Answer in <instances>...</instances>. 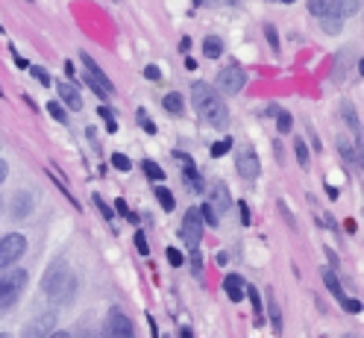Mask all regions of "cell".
<instances>
[{
    "instance_id": "cell-38",
    "label": "cell",
    "mask_w": 364,
    "mask_h": 338,
    "mask_svg": "<svg viewBox=\"0 0 364 338\" xmlns=\"http://www.w3.org/2000/svg\"><path fill=\"white\" fill-rule=\"evenodd\" d=\"M135 247H139V253H141V256H147V253H150V244H147L144 233H135Z\"/></svg>"
},
{
    "instance_id": "cell-31",
    "label": "cell",
    "mask_w": 364,
    "mask_h": 338,
    "mask_svg": "<svg viewBox=\"0 0 364 338\" xmlns=\"http://www.w3.org/2000/svg\"><path fill=\"white\" fill-rule=\"evenodd\" d=\"M321 24H323L326 33H341V15H335V18L323 15V18H321Z\"/></svg>"
},
{
    "instance_id": "cell-12",
    "label": "cell",
    "mask_w": 364,
    "mask_h": 338,
    "mask_svg": "<svg viewBox=\"0 0 364 338\" xmlns=\"http://www.w3.org/2000/svg\"><path fill=\"white\" fill-rule=\"evenodd\" d=\"M56 88H59V97H62V103H65L68 109H74V112L82 109V95H80V88H77L74 83H59Z\"/></svg>"
},
{
    "instance_id": "cell-17",
    "label": "cell",
    "mask_w": 364,
    "mask_h": 338,
    "mask_svg": "<svg viewBox=\"0 0 364 338\" xmlns=\"http://www.w3.org/2000/svg\"><path fill=\"white\" fill-rule=\"evenodd\" d=\"M165 112H171V115H182L186 112V97L182 95H176V92H171V95H165Z\"/></svg>"
},
{
    "instance_id": "cell-27",
    "label": "cell",
    "mask_w": 364,
    "mask_h": 338,
    "mask_svg": "<svg viewBox=\"0 0 364 338\" xmlns=\"http://www.w3.org/2000/svg\"><path fill=\"white\" fill-rule=\"evenodd\" d=\"M294 153H297L300 168H309V147H306V142H303V139L294 142Z\"/></svg>"
},
{
    "instance_id": "cell-53",
    "label": "cell",
    "mask_w": 364,
    "mask_h": 338,
    "mask_svg": "<svg viewBox=\"0 0 364 338\" xmlns=\"http://www.w3.org/2000/svg\"><path fill=\"white\" fill-rule=\"evenodd\" d=\"M0 33H4V27H0Z\"/></svg>"
},
{
    "instance_id": "cell-40",
    "label": "cell",
    "mask_w": 364,
    "mask_h": 338,
    "mask_svg": "<svg viewBox=\"0 0 364 338\" xmlns=\"http://www.w3.org/2000/svg\"><path fill=\"white\" fill-rule=\"evenodd\" d=\"M341 306H344L347 312H353V315H358V312H361V300H350V297H347V300L341 303Z\"/></svg>"
},
{
    "instance_id": "cell-13",
    "label": "cell",
    "mask_w": 364,
    "mask_h": 338,
    "mask_svg": "<svg viewBox=\"0 0 364 338\" xmlns=\"http://www.w3.org/2000/svg\"><path fill=\"white\" fill-rule=\"evenodd\" d=\"M209 206H212L218 215L232 206V197H230V191H226V186H223V183H218V186L212 189V200H209Z\"/></svg>"
},
{
    "instance_id": "cell-26",
    "label": "cell",
    "mask_w": 364,
    "mask_h": 338,
    "mask_svg": "<svg viewBox=\"0 0 364 338\" xmlns=\"http://www.w3.org/2000/svg\"><path fill=\"white\" fill-rule=\"evenodd\" d=\"M329 4H332V0H309V12L314 18H323L329 12Z\"/></svg>"
},
{
    "instance_id": "cell-28",
    "label": "cell",
    "mask_w": 364,
    "mask_h": 338,
    "mask_svg": "<svg viewBox=\"0 0 364 338\" xmlns=\"http://www.w3.org/2000/svg\"><path fill=\"white\" fill-rule=\"evenodd\" d=\"M200 218H203V223H209V227H218V212L209 206V203H203V209H200Z\"/></svg>"
},
{
    "instance_id": "cell-47",
    "label": "cell",
    "mask_w": 364,
    "mask_h": 338,
    "mask_svg": "<svg viewBox=\"0 0 364 338\" xmlns=\"http://www.w3.org/2000/svg\"><path fill=\"white\" fill-rule=\"evenodd\" d=\"M182 338H191V329H182Z\"/></svg>"
},
{
    "instance_id": "cell-20",
    "label": "cell",
    "mask_w": 364,
    "mask_h": 338,
    "mask_svg": "<svg viewBox=\"0 0 364 338\" xmlns=\"http://www.w3.org/2000/svg\"><path fill=\"white\" fill-rule=\"evenodd\" d=\"M156 200H159V206H162L165 212H173L176 209V200H173V194L165 186H156Z\"/></svg>"
},
{
    "instance_id": "cell-24",
    "label": "cell",
    "mask_w": 364,
    "mask_h": 338,
    "mask_svg": "<svg viewBox=\"0 0 364 338\" xmlns=\"http://www.w3.org/2000/svg\"><path fill=\"white\" fill-rule=\"evenodd\" d=\"M141 171H144V174L153 179V183H159V179H165V171L159 168L153 159H144V162H141Z\"/></svg>"
},
{
    "instance_id": "cell-37",
    "label": "cell",
    "mask_w": 364,
    "mask_h": 338,
    "mask_svg": "<svg viewBox=\"0 0 364 338\" xmlns=\"http://www.w3.org/2000/svg\"><path fill=\"white\" fill-rule=\"evenodd\" d=\"M264 33H267V41H270L273 53H279V36H277V27H273V24H267V27H264Z\"/></svg>"
},
{
    "instance_id": "cell-19",
    "label": "cell",
    "mask_w": 364,
    "mask_h": 338,
    "mask_svg": "<svg viewBox=\"0 0 364 338\" xmlns=\"http://www.w3.org/2000/svg\"><path fill=\"white\" fill-rule=\"evenodd\" d=\"M203 53H206V59H218L223 53V41L218 36H209L206 41H203Z\"/></svg>"
},
{
    "instance_id": "cell-44",
    "label": "cell",
    "mask_w": 364,
    "mask_h": 338,
    "mask_svg": "<svg viewBox=\"0 0 364 338\" xmlns=\"http://www.w3.org/2000/svg\"><path fill=\"white\" fill-rule=\"evenodd\" d=\"M65 74H68V83L77 80V77H74V62H65Z\"/></svg>"
},
{
    "instance_id": "cell-18",
    "label": "cell",
    "mask_w": 364,
    "mask_h": 338,
    "mask_svg": "<svg viewBox=\"0 0 364 338\" xmlns=\"http://www.w3.org/2000/svg\"><path fill=\"white\" fill-rule=\"evenodd\" d=\"M361 9V0H335V12L341 18H350V15H358Z\"/></svg>"
},
{
    "instance_id": "cell-14",
    "label": "cell",
    "mask_w": 364,
    "mask_h": 338,
    "mask_svg": "<svg viewBox=\"0 0 364 338\" xmlns=\"http://www.w3.org/2000/svg\"><path fill=\"white\" fill-rule=\"evenodd\" d=\"M223 291H226V297L238 303V300H244L247 285H244V280H241L238 274H226V280H223Z\"/></svg>"
},
{
    "instance_id": "cell-22",
    "label": "cell",
    "mask_w": 364,
    "mask_h": 338,
    "mask_svg": "<svg viewBox=\"0 0 364 338\" xmlns=\"http://www.w3.org/2000/svg\"><path fill=\"white\" fill-rule=\"evenodd\" d=\"M244 297H250V303H253V312H256V321L262 324V321H264V312H262V295H259L256 288H247V291H244Z\"/></svg>"
},
{
    "instance_id": "cell-43",
    "label": "cell",
    "mask_w": 364,
    "mask_h": 338,
    "mask_svg": "<svg viewBox=\"0 0 364 338\" xmlns=\"http://www.w3.org/2000/svg\"><path fill=\"white\" fill-rule=\"evenodd\" d=\"M238 209H241V221H244V227H250V212H247V203H238Z\"/></svg>"
},
{
    "instance_id": "cell-33",
    "label": "cell",
    "mask_w": 364,
    "mask_h": 338,
    "mask_svg": "<svg viewBox=\"0 0 364 338\" xmlns=\"http://www.w3.org/2000/svg\"><path fill=\"white\" fill-rule=\"evenodd\" d=\"M112 165H115L118 171H129V168H132L129 156H124V153H112Z\"/></svg>"
},
{
    "instance_id": "cell-2",
    "label": "cell",
    "mask_w": 364,
    "mask_h": 338,
    "mask_svg": "<svg viewBox=\"0 0 364 338\" xmlns=\"http://www.w3.org/2000/svg\"><path fill=\"white\" fill-rule=\"evenodd\" d=\"M191 103H194V109L200 112V118L209 121V124H215V127H226V121H230L226 103L218 97V92H215L209 83H194V85H191Z\"/></svg>"
},
{
    "instance_id": "cell-1",
    "label": "cell",
    "mask_w": 364,
    "mask_h": 338,
    "mask_svg": "<svg viewBox=\"0 0 364 338\" xmlns=\"http://www.w3.org/2000/svg\"><path fill=\"white\" fill-rule=\"evenodd\" d=\"M41 291H44V295H48V300L56 303V306L71 303V297L77 295V277H74V270L68 268L65 259H56V262L48 268V274H44V280H41Z\"/></svg>"
},
{
    "instance_id": "cell-16",
    "label": "cell",
    "mask_w": 364,
    "mask_h": 338,
    "mask_svg": "<svg viewBox=\"0 0 364 338\" xmlns=\"http://www.w3.org/2000/svg\"><path fill=\"white\" fill-rule=\"evenodd\" d=\"M323 280H326V288L332 291V297H335L338 303H344V300H347V295H344V288H341L335 270H323Z\"/></svg>"
},
{
    "instance_id": "cell-35",
    "label": "cell",
    "mask_w": 364,
    "mask_h": 338,
    "mask_svg": "<svg viewBox=\"0 0 364 338\" xmlns=\"http://www.w3.org/2000/svg\"><path fill=\"white\" fill-rule=\"evenodd\" d=\"M291 124H294V118L288 115V112H277V127H279V132H291Z\"/></svg>"
},
{
    "instance_id": "cell-10",
    "label": "cell",
    "mask_w": 364,
    "mask_h": 338,
    "mask_svg": "<svg viewBox=\"0 0 364 338\" xmlns=\"http://www.w3.org/2000/svg\"><path fill=\"white\" fill-rule=\"evenodd\" d=\"M80 62L85 65V71H88V77L91 80H95L97 83V88H100V92L106 95V97H112V95H115V85H112V80L103 74V68L95 62V59H91L88 53H80Z\"/></svg>"
},
{
    "instance_id": "cell-21",
    "label": "cell",
    "mask_w": 364,
    "mask_h": 338,
    "mask_svg": "<svg viewBox=\"0 0 364 338\" xmlns=\"http://www.w3.org/2000/svg\"><path fill=\"white\" fill-rule=\"evenodd\" d=\"M341 112H344V118H347L350 130L355 132V142L361 144V121H358V115H355V112H353V106H344V109H341Z\"/></svg>"
},
{
    "instance_id": "cell-36",
    "label": "cell",
    "mask_w": 364,
    "mask_h": 338,
    "mask_svg": "<svg viewBox=\"0 0 364 338\" xmlns=\"http://www.w3.org/2000/svg\"><path fill=\"white\" fill-rule=\"evenodd\" d=\"M232 150V142L230 139H223V142H215L212 144V156H215V159H218V156H223V153H230Z\"/></svg>"
},
{
    "instance_id": "cell-49",
    "label": "cell",
    "mask_w": 364,
    "mask_h": 338,
    "mask_svg": "<svg viewBox=\"0 0 364 338\" xmlns=\"http://www.w3.org/2000/svg\"><path fill=\"white\" fill-rule=\"evenodd\" d=\"M282 4H294V0H282Z\"/></svg>"
},
{
    "instance_id": "cell-11",
    "label": "cell",
    "mask_w": 364,
    "mask_h": 338,
    "mask_svg": "<svg viewBox=\"0 0 364 338\" xmlns=\"http://www.w3.org/2000/svg\"><path fill=\"white\" fill-rule=\"evenodd\" d=\"M173 156L182 162V174H186V186H188L191 191H203V176H200V171H197V165H194L191 156H186V153H173Z\"/></svg>"
},
{
    "instance_id": "cell-9",
    "label": "cell",
    "mask_w": 364,
    "mask_h": 338,
    "mask_svg": "<svg viewBox=\"0 0 364 338\" xmlns=\"http://www.w3.org/2000/svg\"><path fill=\"white\" fill-rule=\"evenodd\" d=\"M53 327H56V315L44 312V315H36L21 335H24V338H48V335H53Z\"/></svg>"
},
{
    "instance_id": "cell-8",
    "label": "cell",
    "mask_w": 364,
    "mask_h": 338,
    "mask_svg": "<svg viewBox=\"0 0 364 338\" xmlns=\"http://www.w3.org/2000/svg\"><path fill=\"white\" fill-rule=\"evenodd\" d=\"M235 171H238V176L241 179H259V174H262V162H259V156H256V150L253 147H244L238 156H235Z\"/></svg>"
},
{
    "instance_id": "cell-50",
    "label": "cell",
    "mask_w": 364,
    "mask_h": 338,
    "mask_svg": "<svg viewBox=\"0 0 364 338\" xmlns=\"http://www.w3.org/2000/svg\"><path fill=\"white\" fill-rule=\"evenodd\" d=\"M0 338H9V335H6V332H4V335H0Z\"/></svg>"
},
{
    "instance_id": "cell-23",
    "label": "cell",
    "mask_w": 364,
    "mask_h": 338,
    "mask_svg": "<svg viewBox=\"0 0 364 338\" xmlns=\"http://www.w3.org/2000/svg\"><path fill=\"white\" fill-rule=\"evenodd\" d=\"M267 306H270V321H273V329L282 332V312H279L277 297H267Z\"/></svg>"
},
{
    "instance_id": "cell-42",
    "label": "cell",
    "mask_w": 364,
    "mask_h": 338,
    "mask_svg": "<svg viewBox=\"0 0 364 338\" xmlns=\"http://www.w3.org/2000/svg\"><path fill=\"white\" fill-rule=\"evenodd\" d=\"M95 203H97V209H100V212H103V218H112V209H109V206H106V203H103V200H100V197H97V194H95Z\"/></svg>"
},
{
    "instance_id": "cell-29",
    "label": "cell",
    "mask_w": 364,
    "mask_h": 338,
    "mask_svg": "<svg viewBox=\"0 0 364 338\" xmlns=\"http://www.w3.org/2000/svg\"><path fill=\"white\" fill-rule=\"evenodd\" d=\"M30 74H33V77H36L41 85H53V77H50L48 71H44L41 65H30Z\"/></svg>"
},
{
    "instance_id": "cell-32",
    "label": "cell",
    "mask_w": 364,
    "mask_h": 338,
    "mask_svg": "<svg viewBox=\"0 0 364 338\" xmlns=\"http://www.w3.org/2000/svg\"><path fill=\"white\" fill-rule=\"evenodd\" d=\"M44 109H48V112H50V115H53L59 124H68V115H65V106H62V103H48Z\"/></svg>"
},
{
    "instance_id": "cell-46",
    "label": "cell",
    "mask_w": 364,
    "mask_h": 338,
    "mask_svg": "<svg viewBox=\"0 0 364 338\" xmlns=\"http://www.w3.org/2000/svg\"><path fill=\"white\" fill-rule=\"evenodd\" d=\"M48 338H71L68 332H53V335H48Z\"/></svg>"
},
{
    "instance_id": "cell-48",
    "label": "cell",
    "mask_w": 364,
    "mask_h": 338,
    "mask_svg": "<svg viewBox=\"0 0 364 338\" xmlns=\"http://www.w3.org/2000/svg\"><path fill=\"white\" fill-rule=\"evenodd\" d=\"M0 212H4V200H0Z\"/></svg>"
},
{
    "instance_id": "cell-51",
    "label": "cell",
    "mask_w": 364,
    "mask_h": 338,
    "mask_svg": "<svg viewBox=\"0 0 364 338\" xmlns=\"http://www.w3.org/2000/svg\"><path fill=\"white\" fill-rule=\"evenodd\" d=\"M0 95H4V85H0Z\"/></svg>"
},
{
    "instance_id": "cell-3",
    "label": "cell",
    "mask_w": 364,
    "mask_h": 338,
    "mask_svg": "<svg viewBox=\"0 0 364 338\" xmlns=\"http://www.w3.org/2000/svg\"><path fill=\"white\" fill-rule=\"evenodd\" d=\"M27 280H30V274L24 268L4 270V274H0V312L12 309L18 303V297L24 295V288H27Z\"/></svg>"
},
{
    "instance_id": "cell-5",
    "label": "cell",
    "mask_w": 364,
    "mask_h": 338,
    "mask_svg": "<svg viewBox=\"0 0 364 338\" xmlns=\"http://www.w3.org/2000/svg\"><path fill=\"white\" fill-rule=\"evenodd\" d=\"M103 338H135V327L121 309H112L103 321Z\"/></svg>"
},
{
    "instance_id": "cell-7",
    "label": "cell",
    "mask_w": 364,
    "mask_h": 338,
    "mask_svg": "<svg viewBox=\"0 0 364 338\" xmlns=\"http://www.w3.org/2000/svg\"><path fill=\"white\" fill-rule=\"evenodd\" d=\"M182 238H186L188 250L191 253H200V238H203V218H200V209H188L186 218H182Z\"/></svg>"
},
{
    "instance_id": "cell-30",
    "label": "cell",
    "mask_w": 364,
    "mask_h": 338,
    "mask_svg": "<svg viewBox=\"0 0 364 338\" xmlns=\"http://www.w3.org/2000/svg\"><path fill=\"white\" fill-rule=\"evenodd\" d=\"M97 115L106 121V130H109V132L118 130V124H115V118H112V109H109V106H97Z\"/></svg>"
},
{
    "instance_id": "cell-34",
    "label": "cell",
    "mask_w": 364,
    "mask_h": 338,
    "mask_svg": "<svg viewBox=\"0 0 364 338\" xmlns=\"http://www.w3.org/2000/svg\"><path fill=\"white\" fill-rule=\"evenodd\" d=\"M135 118H139V124L144 127V132H150V135H156V124L150 121V115H147V112H144V109H139V115H135Z\"/></svg>"
},
{
    "instance_id": "cell-4",
    "label": "cell",
    "mask_w": 364,
    "mask_h": 338,
    "mask_svg": "<svg viewBox=\"0 0 364 338\" xmlns=\"http://www.w3.org/2000/svg\"><path fill=\"white\" fill-rule=\"evenodd\" d=\"M27 253V238L21 233H9L0 238V270H6L9 265H15L21 256Z\"/></svg>"
},
{
    "instance_id": "cell-25",
    "label": "cell",
    "mask_w": 364,
    "mask_h": 338,
    "mask_svg": "<svg viewBox=\"0 0 364 338\" xmlns=\"http://www.w3.org/2000/svg\"><path fill=\"white\" fill-rule=\"evenodd\" d=\"M338 150L344 153V159H347V162H353V165H361V153H358V150H353V147H350L344 139L338 142Z\"/></svg>"
},
{
    "instance_id": "cell-45",
    "label": "cell",
    "mask_w": 364,
    "mask_h": 338,
    "mask_svg": "<svg viewBox=\"0 0 364 338\" xmlns=\"http://www.w3.org/2000/svg\"><path fill=\"white\" fill-rule=\"evenodd\" d=\"M6 171H9V168H6V162L0 159V183H4V179H6Z\"/></svg>"
},
{
    "instance_id": "cell-52",
    "label": "cell",
    "mask_w": 364,
    "mask_h": 338,
    "mask_svg": "<svg viewBox=\"0 0 364 338\" xmlns=\"http://www.w3.org/2000/svg\"><path fill=\"white\" fill-rule=\"evenodd\" d=\"M344 338H355V335H344Z\"/></svg>"
},
{
    "instance_id": "cell-39",
    "label": "cell",
    "mask_w": 364,
    "mask_h": 338,
    "mask_svg": "<svg viewBox=\"0 0 364 338\" xmlns=\"http://www.w3.org/2000/svg\"><path fill=\"white\" fill-rule=\"evenodd\" d=\"M168 262H171L173 268H179V265H182V253L173 250V247H168Z\"/></svg>"
},
{
    "instance_id": "cell-41",
    "label": "cell",
    "mask_w": 364,
    "mask_h": 338,
    "mask_svg": "<svg viewBox=\"0 0 364 338\" xmlns=\"http://www.w3.org/2000/svg\"><path fill=\"white\" fill-rule=\"evenodd\" d=\"M144 77H147V80H162V71H159L156 65H147V68H144Z\"/></svg>"
},
{
    "instance_id": "cell-6",
    "label": "cell",
    "mask_w": 364,
    "mask_h": 338,
    "mask_svg": "<svg viewBox=\"0 0 364 338\" xmlns=\"http://www.w3.org/2000/svg\"><path fill=\"white\" fill-rule=\"evenodd\" d=\"M244 85H247V71L241 65H226L218 74V92L223 95H238L244 92Z\"/></svg>"
},
{
    "instance_id": "cell-15",
    "label": "cell",
    "mask_w": 364,
    "mask_h": 338,
    "mask_svg": "<svg viewBox=\"0 0 364 338\" xmlns=\"http://www.w3.org/2000/svg\"><path fill=\"white\" fill-rule=\"evenodd\" d=\"M33 212V194H24V191H21V194H15V206H12V215L21 221V218H24V215H30Z\"/></svg>"
}]
</instances>
